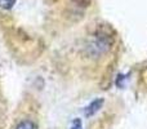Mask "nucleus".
I'll return each mask as SVG.
<instances>
[{
  "label": "nucleus",
  "instance_id": "obj_3",
  "mask_svg": "<svg viewBox=\"0 0 147 129\" xmlns=\"http://www.w3.org/2000/svg\"><path fill=\"white\" fill-rule=\"evenodd\" d=\"M16 4V0H0V8L3 9H10Z\"/></svg>",
  "mask_w": 147,
  "mask_h": 129
},
{
  "label": "nucleus",
  "instance_id": "obj_2",
  "mask_svg": "<svg viewBox=\"0 0 147 129\" xmlns=\"http://www.w3.org/2000/svg\"><path fill=\"white\" fill-rule=\"evenodd\" d=\"M102 102H103V99H96V101L92 102V103L89 105V106L86 107V110H85V115H86V116H92L93 114H96V112L101 109Z\"/></svg>",
  "mask_w": 147,
  "mask_h": 129
},
{
  "label": "nucleus",
  "instance_id": "obj_4",
  "mask_svg": "<svg viewBox=\"0 0 147 129\" xmlns=\"http://www.w3.org/2000/svg\"><path fill=\"white\" fill-rule=\"evenodd\" d=\"M71 129H81V122L79 119H76V120H74V123H72V128Z\"/></svg>",
  "mask_w": 147,
  "mask_h": 129
},
{
  "label": "nucleus",
  "instance_id": "obj_1",
  "mask_svg": "<svg viewBox=\"0 0 147 129\" xmlns=\"http://www.w3.org/2000/svg\"><path fill=\"white\" fill-rule=\"evenodd\" d=\"M14 129H38V125L31 119H21L14 125Z\"/></svg>",
  "mask_w": 147,
  "mask_h": 129
}]
</instances>
